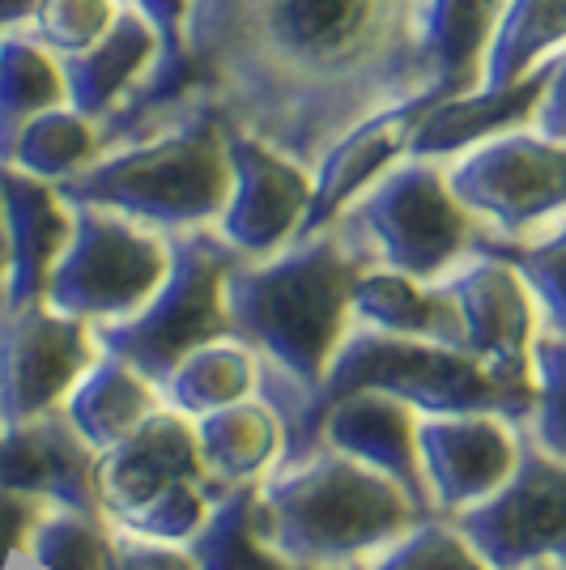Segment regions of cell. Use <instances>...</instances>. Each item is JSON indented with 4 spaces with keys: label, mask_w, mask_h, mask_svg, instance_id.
I'll return each mask as SVG.
<instances>
[{
    "label": "cell",
    "mask_w": 566,
    "mask_h": 570,
    "mask_svg": "<svg viewBox=\"0 0 566 570\" xmlns=\"http://www.w3.org/2000/svg\"><path fill=\"white\" fill-rule=\"evenodd\" d=\"M30 558L39 570H111V546L98 515L51 511L30 532Z\"/></svg>",
    "instance_id": "cell-33"
},
{
    "label": "cell",
    "mask_w": 566,
    "mask_h": 570,
    "mask_svg": "<svg viewBox=\"0 0 566 570\" xmlns=\"http://www.w3.org/2000/svg\"><path fill=\"white\" fill-rule=\"evenodd\" d=\"M345 570H490L472 546L460 537L456 523H409L397 532L388 549H379L367 567L345 562Z\"/></svg>",
    "instance_id": "cell-32"
},
{
    "label": "cell",
    "mask_w": 566,
    "mask_h": 570,
    "mask_svg": "<svg viewBox=\"0 0 566 570\" xmlns=\"http://www.w3.org/2000/svg\"><path fill=\"white\" fill-rule=\"evenodd\" d=\"M260 515L269 546L294 567H345L404 532L418 507L379 469L315 448L260 490Z\"/></svg>",
    "instance_id": "cell-4"
},
{
    "label": "cell",
    "mask_w": 566,
    "mask_h": 570,
    "mask_svg": "<svg viewBox=\"0 0 566 570\" xmlns=\"http://www.w3.org/2000/svg\"><path fill=\"white\" fill-rule=\"evenodd\" d=\"M375 268L439 282L469 256L481 226L448 188L443 163L401 158L332 222Z\"/></svg>",
    "instance_id": "cell-7"
},
{
    "label": "cell",
    "mask_w": 566,
    "mask_h": 570,
    "mask_svg": "<svg viewBox=\"0 0 566 570\" xmlns=\"http://www.w3.org/2000/svg\"><path fill=\"white\" fill-rule=\"evenodd\" d=\"M119 0H39L26 30L51 51V56H77L98 43L119 18Z\"/></svg>",
    "instance_id": "cell-34"
},
{
    "label": "cell",
    "mask_w": 566,
    "mask_h": 570,
    "mask_svg": "<svg viewBox=\"0 0 566 570\" xmlns=\"http://www.w3.org/2000/svg\"><path fill=\"white\" fill-rule=\"evenodd\" d=\"M516 443L498 413H426L418 426V460H422L426 490L443 511H465L516 469Z\"/></svg>",
    "instance_id": "cell-16"
},
{
    "label": "cell",
    "mask_w": 566,
    "mask_h": 570,
    "mask_svg": "<svg viewBox=\"0 0 566 570\" xmlns=\"http://www.w3.org/2000/svg\"><path fill=\"white\" fill-rule=\"evenodd\" d=\"M175 481H196L205 485V494L217 499L222 490H213V476L205 473L196 426L184 422V413L154 409L142 426L128 439H119L116 448L98 455V490H103V511H128L137 502L154 499L158 490Z\"/></svg>",
    "instance_id": "cell-17"
},
{
    "label": "cell",
    "mask_w": 566,
    "mask_h": 570,
    "mask_svg": "<svg viewBox=\"0 0 566 570\" xmlns=\"http://www.w3.org/2000/svg\"><path fill=\"white\" fill-rule=\"evenodd\" d=\"M430 102H435V95L404 98L397 107H383L362 124H354L345 137H336L320 154V163L311 167V205L294 238L329 230L332 222L354 205L358 191H367L383 170H392L401 158H409V141H413L418 119L426 116Z\"/></svg>",
    "instance_id": "cell-14"
},
{
    "label": "cell",
    "mask_w": 566,
    "mask_h": 570,
    "mask_svg": "<svg viewBox=\"0 0 566 570\" xmlns=\"http://www.w3.org/2000/svg\"><path fill=\"white\" fill-rule=\"evenodd\" d=\"M56 191L69 205H98L163 235L213 226L231 196L226 128L205 111L170 119L137 141L103 149Z\"/></svg>",
    "instance_id": "cell-3"
},
{
    "label": "cell",
    "mask_w": 566,
    "mask_h": 570,
    "mask_svg": "<svg viewBox=\"0 0 566 570\" xmlns=\"http://www.w3.org/2000/svg\"><path fill=\"white\" fill-rule=\"evenodd\" d=\"M362 387L392 392L409 409H422V413H477L481 409V413L502 417V396H498V387L472 354L358 324L354 333L341 336V345L329 357L320 383L299 404L277 413L282 417L285 460H303V455L315 452L324 413L341 396L362 392Z\"/></svg>",
    "instance_id": "cell-5"
},
{
    "label": "cell",
    "mask_w": 566,
    "mask_h": 570,
    "mask_svg": "<svg viewBox=\"0 0 566 570\" xmlns=\"http://www.w3.org/2000/svg\"><path fill=\"white\" fill-rule=\"evenodd\" d=\"M60 404H65L69 426L103 455L142 426L145 417L158 409V396H154V383L142 380L128 362L98 350L90 357V366L72 380L69 396Z\"/></svg>",
    "instance_id": "cell-22"
},
{
    "label": "cell",
    "mask_w": 566,
    "mask_h": 570,
    "mask_svg": "<svg viewBox=\"0 0 566 570\" xmlns=\"http://www.w3.org/2000/svg\"><path fill=\"white\" fill-rule=\"evenodd\" d=\"M460 537L490 570L549 558L566 570V460L528 448L495 494L460 511Z\"/></svg>",
    "instance_id": "cell-11"
},
{
    "label": "cell",
    "mask_w": 566,
    "mask_h": 570,
    "mask_svg": "<svg viewBox=\"0 0 566 570\" xmlns=\"http://www.w3.org/2000/svg\"><path fill=\"white\" fill-rule=\"evenodd\" d=\"M192 570H308L282 558L264 537L260 515V485L238 481L235 490H222L205 523L188 537Z\"/></svg>",
    "instance_id": "cell-25"
},
{
    "label": "cell",
    "mask_w": 566,
    "mask_h": 570,
    "mask_svg": "<svg viewBox=\"0 0 566 570\" xmlns=\"http://www.w3.org/2000/svg\"><path fill=\"white\" fill-rule=\"evenodd\" d=\"M256 383V362H252V350L238 341V336H217L209 345L192 350L175 371L170 380L163 383L170 392V401L179 413H213L222 404H235L252 392Z\"/></svg>",
    "instance_id": "cell-31"
},
{
    "label": "cell",
    "mask_w": 566,
    "mask_h": 570,
    "mask_svg": "<svg viewBox=\"0 0 566 570\" xmlns=\"http://www.w3.org/2000/svg\"><path fill=\"white\" fill-rule=\"evenodd\" d=\"M350 307H354L358 324L465 350L460 311H456V303H451L448 289L439 282H418V277H404V273H392V268H367L358 277Z\"/></svg>",
    "instance_id": "cell-23"
},
{
    "label": "cell",
    "mask_w": 566,
    "mask_h": 570,
    "mask_svg": "<svg viewBox=\"0 0 566 570\" xmlns=\"http://www.w3.org/2000/svg\"><path fill=\"white\" fill-rule=\"evenodd\" d=\"M0 230L9 243V307L43 303L51 264L72 235V205L56 184L0 163Z\"/></svg>",
    "instance_id": "cell-18"
},
{
    "label": "cell",
    "mask_w": 566,
    "mask_h": 570,
    "mask_svg": "<svg viewBox=\"0 0 566 570\" xmlns=\"http://www.w3.org/2000/svg\"><path fill=\"white\" fill-rule=\"evenodd\" d=\"M375 268L336 226L290 238L273 256L238 261L226 273L222 298L231 336L264 354V404L282 413L320 383L329 357L354 320V285Z\"/></svg>",
    "instance_id": "cell-2"
},
{
    "label": "cell",
    "mask_w": 566,
    "mask_h": 570,
    "mask_svg": "<svg viewBox=\"0 0 566 570\" xmlns=\"http://www.w3.org/2000/svg\"><path fill=\"white\" fill-rule=\"evenodd\" d=\"M170 264L163 230L133 217L72 205V235L48 273L43 303L81 324H111L142 307Z\"/></svg>",
    "instance_id": "cell-8"
},
{
    "label": "cell",
    "mask_w": 566,
    "mask_h": 570,
    "mask_svg": "<svg viewBox=\"0 0 566 570\" xmlns=\"http://www.w3.org/2000/svg\"><path fill=\"white\" fill-rule=\"evenodd\" d=\"M320 443L392 476L404 490V499L418 507V515H430V494H426L422 460H418V426L401 396L379 387L341 396L320 422Z\"/></svg>",
    "instance_id": "cell-19"
},
{
    "label": "cell",
    "mask_w": 566,
    "mask_h": 570,
    "mask_svg": "<svg viewBox=\"0 0 566 570\" xmlns=\"http://www.w3.org/2000/svg\"><path fill=\"white\" fill-rule=\"evenodd\" d=\"M448 298L460 311L465 354L481 362V371L502 396V417L524 422L533 413V336H537V303L502 256L472 247L439 277Z\"/></svg>",
    "instance_id": "cell-10"
},
{
    "label": "cell",
    "mask_w": 566,
    "mask_h": 570,
    "mask_svg": "<svg viewBox=\"0 0 566 570\" xmlns=\"http://www.w3.org/2000/svg\"><path fill=\"white\" fill-rule=\"evenodd\" d=\"M519 570H558V562H549V558H537V562H524Z\"/></svg>",
    "instance_id": "cell-41"
},
{
    "label": "cell",
    "mask_w": 566,
    "mask_h": 570,
    "mask_svg": "<svg viewBox=\"0 0 566 570\" xmlns=\"http://www.w3.org/2000/svg\"><path fill=\"white\" fill-rule=\"evenodd\" d=\"M533 430L537 448L566 460V336L537 328L533 336Z\"/></svg>",
    "instance_id": "cell-35"
},
{
    "label": "cell",
    "mask_w": 566,
    "mask_h": 570,
    "mask_svg": "<svg viewBox=\"0 0 566 570\" xmlns=\"http://www.w3.org/2000/svg\"><path fill=\"white\" fill-rule=\"evenodd\" d=\"M226 154H231V196L213 222V230L243 261L273 256L299 235L308 217L311 167L235 128H226Z\"/></svg>",
    "instance_id": "cell-13"
},
{
    "label": "cell",
    "mask_w": 566,
    "mask_h": 570,
    "mask_svg": "<svg viewBox=\"0 0 566 570\" xmlns=\"http://www.w3.org/2000/svg\"><path fill=\"white\" fill-rule=\"evenodd\" d=\"M39 0H0V30H18L35 18Z\"/></svg>",
    "instance_id": "cell-39"
},
{
    "label": "cell",
    "mask_w": 566,
    "mask_h": 570,
    "mask_svg": "<svg viewBox=\"0 0 566 570\" xmlns=\"http://www.w3.org/2000/svg\"><path fill=\"white\" fill-rule=\"evenodd\" d=\"M443 175L486 238H524L566 209V145L533 128L472 145Z\"/></svg>",
    "instance_id": "cell-9"
},
{
    "label": "cell",
    "mask_w": 566,
    "mask_h": 570,
    "mask_svg": "<svg viewBox=\"0 0 566 570\" xmlns=\"http://www.w3.org/2000/svg\"><path fill=\"white\" fill-rule=\"evenodd\" d=\"M545 77H549V60L528 77H519L511 86H477L465 95L435 98L418 119V132L409 141V158H426V163H451L456 154H465L472 145L490 141L498 132L511 128H528L533 111L541 102Z\"/></svg>",
    "instance_id": "cell-20"
},
{
    "label": "cell",
    "mask_w": 566,
    "mask_h": 570,
    "mask_svg": "<svg viewBox=\"0 0 566 570\" xmlns=\"http://www.w3.org/2000/svg\"><path fill=\"white\" fill-rule=\"evenodd\" d=\"M196 443H201L205 473L213 481H222V490H226V485H238V481H252L277 455V448H282V417L264 401L222 404L213 413H201Z\"/></svg>",
    "instance_id": "cell-27"
},
{
    "label": "cell",
    "mask_w": 566,
    "mask_h": 570,
    "mask_svg": "<svg viewBox=\"0 0 566 570\" xmlns=\"http://www.w3.org/2000/svg\"><path fill=\"white\" fill-rule=\"evenodd\" d=\"M472 247L502 256L516 268L524 285L533 289L537 315L545 320V333L566 336V209L554 222L537 226L524 238H486L477 235Z\"/></svg>",
    "instance_id": "cell-30"
},
{
    "label": "cell",
    "mask_w": 566,
    "mask_h": 570,
    "mask_svg": "<svg viewBox=\"0 0 566 570\" xmlns=\"http://www.w3.org/2000/svg\"><path fill=\"white\" fill-rule=\"evenodd\" d=\"M0 485L77 515H103L98 452L60 409L0 430Z\"/></svg>",
    "instance_id": "cell-15"
},
{
    "label": "cell",
    "mask_w": 566,
    "mask_h": 570,
    "mask_svg": "<svg viewBox=\"0 0 566 570\" xmlns=\"http://www.w3.org/2000/svg\"><path fill=\"white\" fill-rule=\"evenodd\" d=\"M426 0H192L184 116L260 137L315 167L354 124L435 95Z\"/></svg>",
    "instance_id": "cell-1"
},
{
    "label": "cell",
    "mask_w": 566,
    "mask_h": 570,
    "mask_svg": "<svg viewBox=\"0 0 566 570\" xmlns=\"http://www.w3.org/2000/svg\"><path fill=\"white\" fill-rule=\"evenodd\" d=\"M98 154H103V132H98L95 119H86L77 107L60 102L48 107L26 124L13 141L9 154V167L26 170L35 179H48V184H65L69 175H77L81 167H90Z\"/></svg>",
    "instance_id": "cell-29"
},
{
    "label": "cell",
    "mask_w": 566,
    "mask_h": 570,
    "mask_svg": "<svg viewBox=\"0 0 566 570\" xmlns=\"http://www.w3.org/2000/svg\"><path fill=\"white\" fill-rule=\"evenodd\" d=\"M502 13V0H426L422 48L435 98H451L481 86V60Z\"/></svg>",
    "instance_id": "cell-24"
},
{
    "label": "cell",
    "mask_w": 566,
    "mask_h": 570,
    "mask_svg": "<svg viewBox=\"0 0 566 570\" xmlns=\"http://www.w3.org/2000/svg\"><path fill=\"white\" fill-rule=\"evenodd\" d=\"M154 65H158V30L137 4H124L116 26L98 43L60 60L69 107L103 124L154 72Z\"/></svg>",
    "instance_id": "cell-21"
},
{
    "label": "cell",
    "mask_w": 566,
    "mask_h": 570,
    "mask_svg": "<svg viewBox=\"0 0 566 570\" xmlns=\"http://www.w3.org/2000/svg\"><path fill=\"white\" fill-rule=\"evenodd\" d=\"M166 243H170V264L158 289L133 315L90 328L103 354L128 362L154 387H163L192 350L217 336H231L222 285L226 273L243 261L213 226L170 230Z\"/></svg>",
    "instance_id": "cell-6"
},
{
    "label": "cell",
    "mask_w": 566,
    "mask_h": 570,
    "mask_svg": "<svg viewBox=\"0 0 566 570\" xmlns=\"http://www.w3.org/2000/svg\"><path fill=\"white\" fill-rule=\"evenodd\" d=\"M60 102H69L60 56H51L26 26L0 30V163H9L26 124Z\"/></svg>",
    "instance_id": "cell-26"
},
{
    "label": "cell",
    "mask_w": 566,
    "mask_h": 570,
    "mask_svg": "<svg viewBox=\"0 0 566 570\" xmlns=\"http://www.w3.org/2000/svg\"><path fill=\"white\" fill-rule=\"evenodd\" d=\"M533 132H541L549 141H563L566 145V48L549 60V77H545V90L541 102L533 111Z\"/></svg>",
    "instance_id": "cell-38"
},
{
    "label": "cell",
    "mask_w": 566,
    "mask_h": 570,
    "mask_svg": "<svg viewBox=\"0 0 566 570\" xmlns=\"http://www.w3.org/2000/svg\"><path fill=\"white\" fill-rule=\"evenodd\" d=\"M119 4H137V0H119Z\"/></svg>",
    "instance_id": "cell-42"
},
{
    "label": "cell",
    "mask_w": 566,
    "mask_h": 570,
    "mask_svg": "<svg viewBox=\"0 0 566 570\" xmlns=\"http://www.w3.org/2000/svg\"><path fill=\"white\" fill-rule=\"evenodd\" d=\"M39 520H43V502L0 485V570H9L18 549L30 546V532Z\"/></svg>",
    "instance_id": "cell-37"
},
{
    "label": "cell",
    "mask_w": 566,
    "mask_h": 570,
    "mask_svg": "<svg viewBox=\"0 0 566 570\" xmlns=\"http://www.w3.org/2000/svg\"><path fill=\"white\" fill-rule=\"evenodd\" d=\"M9 277V243H4V230H0V285Z\"/></svg>",
    "instance_id": "cell-40"
},
{
    "label": "cell",
    "mask_w": 566,
    "mask_h": 570,
    "mask_svg": "<svg viewBox=\"0 0 566 570\" xmlns=\"http://www.w3.org/2000/svg\"><path fill=\"white\" fill-rule=\"evenodd\" d=\"M95 350L90 324L69 320L48 303L0 311V430L60 409Z\"/></svg>",
    "instance_id": "cell-12"
},
{
    "label": "cell",
    "mask_w": 566,
    "mask_h": 570,
    "mask_svg": "<svg viewBox=\"0 0 566 570\" xmlns=\"http://www.w3.org/2000/svg\"><path fill=\"white\" fill-rule=\"evenodd\" d=\"M566 48V0H502L481 86H511Z\"/></svg>",
    "instance_id": "cell-28"
},
{
    "label": "cell",
    "mask_w": 566,
    "mask_h": 570,
    "mask_svg": "<svg viewBox=\"0 0 566 570\" xmlns=\"http://www.w3.org/2000/svg\"><path fill=\"white\" fill-rule=\"evenodd\" d=\"M205 499H209L205 485H196V481H175V485L158 490L154 499L119 511L116 520L128 523V528L142 532V537H154V541H188L192 532L205 523Z\"/></svg>",
    "instance_id": "cell-36"
}]
</instances>
